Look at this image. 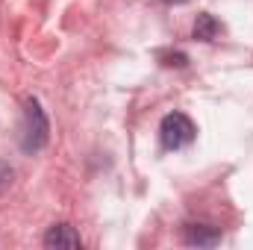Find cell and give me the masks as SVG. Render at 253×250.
Segmentation results:
<instances>
[{
	"label": "cell",
	"mask_w": 253,
	"mask_h": 250,
	"mask_svg": "<svg viewBox=\"0 0 253 250\" xmlns=\"http://www.w3.org/2000/svg\"><path fill=\"white\" fill-rule=\"evenodd\" d=\"M50 141V121L36 97L24 100V126H21V150L24 153H39Z\"/></svg>",
	"instance_id": "obj_1"
},
{
	"label": "cell",
	"mask_w": 253,
	"mask_h": 250,
	"mask_svg": "<svg viewBox=\"0 0 253 250\" xmlns=\"http://www.w3.org/2000/svg\"><path fill=\"white\" fill-rule=\"evenodd\" d=\"M83 245V239H80V233L71 227V224H56V227H50L47 230V236H44V248H65V250H77Z\"/></svg>",
	"instance_id": "obj_3"
},
{
	"label": "cell",
	"mask_w": 253,
	"mask_h": 250,
	"mask_svg": "<svg viewBox=\"0 0 253 250\" xmlns=\"http://www.w3.org/2000/svg\"><path fill=\"white\" fill-rule=\"evenodd\" d=\"M162 59H168V62H162V65H177V68H183V65L189 62L186 59V53H159Z\"/></svg>",
	"instance_id": "obj_7"
},
{
	"label": "cell",
	"mask_w": 253,
	"mask_h": 250,
	"mask_svg": "<svg viewBox=\"0 0 253 250\" xmlns=\"http://www.w3.org/2000/svg\"><path fill=\"white\" fill-rule=\"evenodd\" d=\"M197 135V126L186 112H168L159 124V138H162V147L165 150H180L194 141Z\"/></svg>",
	"instance_id": "obj_2"
},
{
	"label": "cell",
	"mask_w": 253,
	"mask_h": 250,
	"mask_svg": "<svg viewBox=\"0 0 253 250\" xmlns=\"http://www.w3.org/2000/svg\"><path fill=\"white\" fill-rule=\"evenodd\" d=\"M221 33H224V27H221V21L215 15H209V12L197 15V21H194V39L197 42H215Z\"/></svg>",
	"instance_id": "obj_5"
},
{
	"label": "cell",
	"mask_w": 253,
	"mask_h": 250,
	"mask_svg": "<svg viewBox=\"0 0 253 250\" xmlns=\"http://www.w3.org/2000/svg\"><path fill=\"white\" fill-rule=\"evenodd\" d=\"M12 183H15V171H12V165H9L6 159H0V194L9 191Z\"/></svg>",
	"instance_id": "obj_6"
},
{
	"label": "cell",
	"mask_w": 253,
	"mask_h": 250,
	"mask_svg": "<svg viewBox=\"0 0 253 250\" xmlns=\"http://www.w3.org/2000/svg\"><path fill=\"white\" fill-rule=\"evenodd\" d=\"M183 239L191 248H215V245H221V233L215 227H206V224H189L183 230Z\"/></svg>",
	"instance_id": "obj_4"
}]
</instances>
